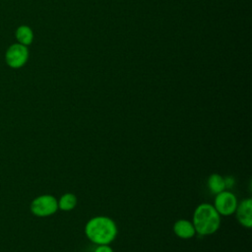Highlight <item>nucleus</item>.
<instances>
[{"label": "nucleus", "mask_w": 252, "mask_h": 252, "mask_svg": "<svg viewBox=\"0 0 252 252\" xmlns=\"http://www.w3.org/2000/svg\"><path fill=\"white\" fill-rule=\"evenodd\" d=\"M223 179H224V186L227 188L232 187V185L234 184V178L232 176H227L226 178H223Z\"/></svg>", "instance_id": "nucleus-12"}, {"label": "nucleus", "mask_w": 252, "mask_h": 252, "mask_svg": "<svg viewBox=\"0 0 252 252\" xmlns=\"http://www.w3.org/2000/svg\"><path fill=\"white\" fill-rule=\"evenodd\" d=\"M15 37L18 43L29 46L33 40V32L29 26L21 25L16 29Z\"/></svg>", "instance_id": "nucleus-8"}, {"label": "nucleus", "mask_w": 252, "mask_h": 252, "mask_svg": "<svg viewBox=\"0 0 252 252\" xmlns=\"http://www.w3.org/2000/svg\"><path fill=\"white\" fill-rule=\"evenodd\" d=\"M85 233L92 242L97 245L109 244L117 235V227L110 218L98 216L87 222Z\"/></svg>", "instance_id": "nucleus-1"}, {"label": "nucleus", "mask_w": 252, "mask_h": 252, "mask_svg": "<svg viewBox=\"0 0 252 252\" xmlns=\"http://www.w3.org/2000/svg\"><path fill=\"white\" fill-rule=\"evenodd\" d=\"M94 252H113V250L108 246V244H102V245H98L94 249Z\"/></svg>", "instance_id": "nucleus-11"}, {"label": "nucleus", "mask_w": 252, "mask_h": 252, "mask_svg": "<svg viewBox=\"0 0 252 252\" xmlns=\"http://www.w3.org/2000/svg\"><path fill=\"white\" fill-rule=\"evenodd\" d=\"M29 48L18 42L11 44L5 52V62L13 69H19L25 66L29 60Z\"/></svg>", "instance_id": "nucleus-4"}, {"label": "nucleus", "mask_w": 252, "mask_h": 252, "mask_svg": "<svg viewBox=\"0 0 252 252\" xmlns=\"http://www.w3.org/2000/svg\"><path fill=\"white\" fill-rule=\"evenodd\" d=\"M31 212L36 217H48L58 210V200L49 194L37 196L31 203Z\"/></svg>", "instance_id": "nucleus-3"}, {"label": "nucleus", "mask_w": 252, "mask_h": 252, "mask_svg": "<svg viewBox=\"0 0 252 252\" xmlns=\"http://www.w3.org/2000/svg\"><path fill=\"white\" fill-rule=\"evenodd\" d=\"M214 207L220 215L229 216L236 210L237 199L233 193L223 190L217 194Z\"/></svg>", "instance_id": "nucleus-5"}, {"label": "nucleus", "mask_w": 252, "mask_h": 252, "mask_svg": "<svg viewBox=\"0 0 252 252\" xmlns=\"http://www.w3.org/2000/svg\"><path fill=\"white\" fill-rule=\"evenodd\" d=\"M174 233L180 238H191L196 233L193 223L187 220H179L173 224Z\"/></svg>", "instance_id": "nucleus-7"}, {"label": "nucleus", "mask_w": 252, "mask_h": 252, "mask_svg": "<svg viewBox=\"0 0 252 252\" xmlns=\"http://www.w3.org/2000/svg\"><path fill=\"white\" fill-rule=\"evenodd\" d=\"M236 218L240 224L244 227L252 226V201L251 199H244L236 207Z\"/></svg>", "instance_id": "nucleus-6"}, {"label": "nucleus", "mask_w": 252, "mask_h": 252, "mask_svg": "<svg viewBox=\"0 0 252 252\" xmlns=\"http://www.w3.org/2000/svg\"><path fill=\"white\" fill-rule=\"evenodd\" d=\"M77 205V197L72 193H66L58 201V209L62 211H71Z\"/></svg>", "instance_id": "nucleus-10"}, {"label": "nucleus", "mask_w": 252, "mask_h": 252, "mask_svg": "<svg viewBox=\"0 0 252 252\" xmlns=\"http://www.w3.org/2000/svg\"><path fill=\"white\" fill-rule=\"evenodd\" d=\"M192 223L198 234L210 235L219 229L220 215L213 205L204 203L195 209Z\"/></svg>", "instance_id": "nucleus-2"}, {"label": "nucleus", "mask_w": 252, "mask_h": 252, "mask_svg": "<svg viewBox=\"0 0 252 252\" xmlns=\"http://www.w3.org/2000/svg\"><path fill=\"white\" fill-rule=\"evenodd\" d=\"M208 187L212 193L218 194L223 191L225 188L224 179L220 174H217V173L211 174L208 179Z\"/></svg>", "instance_id": "nucleus-9"}]
</instances>
